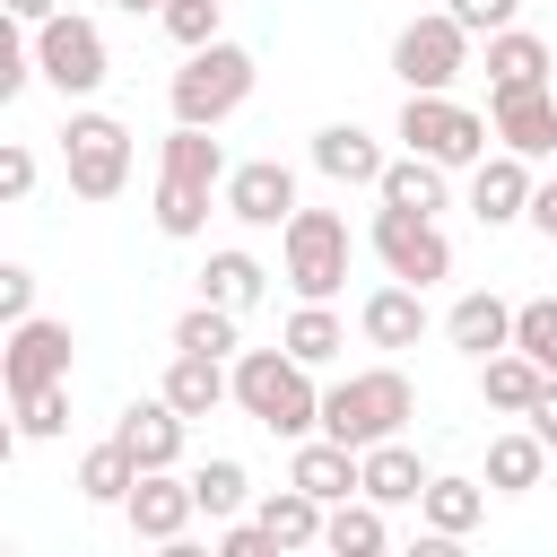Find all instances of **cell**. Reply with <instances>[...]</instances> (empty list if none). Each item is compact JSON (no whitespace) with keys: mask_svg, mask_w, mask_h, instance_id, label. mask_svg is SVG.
I'll return each instance as SVG.
<instances>
[{"mask_svg":"<svg viewBox=\"0 0 557 557\" xmlns=\"http://www.w3.org/2000/svg\"><path fill=\"white\" fill-rule=\"evenodd\" d=\"M531 226L557 244V183H540V191H531Z\"/></svg>","mask_w":557,"mask_h":557,"instance_id":"cell-41","label":"cell"},{"mask_svg":"<svg viewBox=\"0 0 557 557\" xmlns=\"http://www.w3.org/2000/svg\"><path fill=\"white\" fill-rule=\"evenodd\" d=\"M487 122H496V148L540 165L557 148V87H487Z\"/></svg>","mask_w":557,"mask_h":557,"instance_id":"cell-14","label":"cell"},{"mask_svg":"<svg viewBox=\"0 0 557 557\" xmlns=\"http://www.w3.org/2000/svg\"><path fill=\"white\" fill-rule=\"evenodd\" d=\"M26 313H35V270L0 261V322H26Z\"/></svg>","mask_w":557,"mask_h":557,"instance_id":"cell-37","label":"cell"},{"mask_svg":"<svg viewBox=\"0 0 557 557\" xmlns=\"http://www.w3.org/2000/svg\"><path fill=\"white\" fill-rule=\"evenodd\" d=\"M9 9V26H44V17H61V0H0Z\"/></svg>","mask_w":557,"mask_h":557,"instance_id":"cell-42","label":"cell"},{"mask_svg":"<svg viewBox=\"0 0 557 557\" xmlns=\"http://www.w3.org/2000/svg\"><path fill=\"white\" fill-rule=\"evenodd\" d=\"M522 426H540V435H548V453H557V374L540 383V400L522 409Z\"/></svg>","mask_w":557,"mask_h":557,"instance_id":"cell-40","label":"cell"},{"mask_svg":"<svg viewBox=\"0 0 557 557\" xmlns=\"http://www.w3.org/2000/svg\"><path fill=\"white\" fill-rule=\"evenodd\" d=\"M70 366H78L70 322H52V313L9 322V348H0V383H9V400H17V392H35V383H70Z\"/></svg>","mask_w":557,"mask_h":557,"instance_id":"cell-11","label":"cell"},{"mask_svg":"<svg viewBox=\"0 0 557 557\" xmlns=\"http://www.w3.org/2000/svg\"><path fill=\"white\" fill-rule=\"evenodd\" d=\"M444 339L479 366V357H496V348H513V305L505 296H487V287H470V296H453V313H444Z\"/></svg>","mask_w":557,"mask_h":557,"instance_id":"cell-19","label":"cell"},{"mask_svg":"<svg viewBox=\"0 0 557 557\" xmlns=\"http://www.w3.org/2000/svg\"><path fill=\"white\" fill-rule=\"evenodd\" d=\"M383 165H392V157H383V139H374L366 122H322V131H313V174H322V183L374 191V183H383Z\"/></svg>","mask_w":557,"mask_h":557,"instance_id":"cell-15","label":"cell"},{"mask_svg":"<svg viewBox=\"0 0 557 557\" xmlns=\"http://www.w3.org/2000/svg\"><path fill=\"white\" fill-rule=\"evenodd\" d=\"M278 339H287V348H296V357H305V366L322 374V366H331V357L348 348V322H339L331 305H313V296H296V313H287V331H278Z\"/></svg>","mask_w":557,"mask_h":557,"instance_id":"cell-31","label":"cell"},{"mask_svg":"<svg viewBox=\"0 0 557 557\" xmlns=\"http://www.w3.org/2000/svg\"><path fill=\"white\" fill-rule=\"evenodd\" d=\"M61 174H70L78 200H122V183H131V122L78 104L61 122Z\"/></svg>","mask_w":557,"mask_h":557,"instance_id":"cell-8","label":"cell"},{"mask_svg":"<svg viewBox=\"0 0 557 557\" xmlns=\"http://www.w3.org/2000/svg\"><path fill=\"white\" fill-rule=\"evenodd\" d=\"M470 26L453 17V9H426V17H409L400 35H392V78L418 96V87H453L461 70H470Z\"/></svg>","mask_w":557,"mask_h":557,"instance_id":"cell-9","label":"cell"},{"mask_svg":"<svg viewBox=\"0 0 557 557\" xmlns=\"http://www.w3.org/2000/svg\"><path fill=\"white\" fill-rule=\"evenodd\" d=\"M487 139H496V122L470 113L453 87H418V96L400 104V148H418V157H435V165H453V174H470V165L487 157Z\"/></svg>","mask_w":557,"mask_h":557,"instance_id":"cell-5","label":"cell"},{"mask_svg":"<svg viewBox=\"0 0 557 557\" xmlns=\"http://www.w3.org/2000/svg\"><path fill=\"white\" fill-rule=\"evenodd\" d=\"M174 348H200V357H235V348H244V313H235V305H209V296H200V305H191V313L174 322Z\"/></svg>","mask_w":557,"mask_h":557,"instance_id":"cell-33","label":"cell"},{"mask_svg":"<svg viewBox=\"0 0 557 557\" xmlns=\"http://www.w3.org/2000/svg\"><path fill=\"white\" fill-rule=\"evenodd\" d=\"M278 278L313 305H331L348 287V218L339 209H296L278 226Z\"/></svg>","mask_w":557,"mask_h":557,"instance_id":"cell-6","label":"cell"},{"mask_svg":"<svg viewBox=\"0 0 557 557\" xmlns=\"http://www.w3.org/2000/svg\"><path fill=\"white\" fill-rule=\"evenodd\" d=\"M191 513H200V496H191V479H174V470H139V487H131V505H122L131 540H148V548H183Z\"/></svg>","mask_w":557,"mask_h":557,"instance_id":"cell-13","label":"cell"},{"mask_svg":"<svg viewBox=\"0 0 557 557\" xmlns=\"http://www.w3.org/2000/svg\"><path fill=\"white\" fill-rule=\"evenodd\" d=\"M418 418V392H409V374L400 366H366V374H339V383H322V435H339V444H383V435H400Z\"/></svg>","mask_w":557,"mask_h":557,"instance_id":"cell-3","label":"cell"},{"mask_svg":"<svg viewBox=\"0 0 557 557\" xmlns=\"http://www.w3.org/2000/svg\"><path fill=\"white\" fill-rule=\"evenodd\" d=\"M513 348H522V357H540V366L557 374V296L513 305Z\"/></svg>","mask_w":557,"mask_h":557,"instance_id":"cell-36","label":"cell"},{"mask_svg":"<svg viewBox=\"0 0 557 557\" xmlns=\"http://www.w3.org/2000/svg\"><path fill=\"white\" fill-rule=\"evenodd\" d=\"M157 17H165V35H174L183 52H200V44H218V26H226V0H165Z\"/></svg>","mask_w":557,"mask_h":557,"instance_id":"cell-35","label":"cell"},{"mask_svg":"<svg viewBox=\"0 0 557 557\" xmlns=\"http://www.w3.org/2000/svg\"><path fill=\"white\" fill-rule=\"evenodd\" d=\"M426 479H435V470H426V461H418L400 435L366 444V496H374L383 513H392V505H418V496H426Z\"/></svg>","mask_w":557,"mask_h":557,"instance_id":"cell-25","label":"cell"},{"mask_svg":"<svg viewBox=\"0 0 557 557\" xmlns=\"http://www.w3.org/2000/svg\"><path fill=\"white\" fill-rule=\"evenodd\" d=\"M113 9H131V17H148V9H165V0H113Z\"/></svg>","mask_w":557,"mask_h":557,"instance_id":"cell-43","label":"cell"},{"mask_svg":"<svg viewBox=\"0 0 557 557\" xmlns=\"http://www.w3.org/2000/svg\"><path fill=\"white\" fill-rule=\"evenodd\" d=\"M26 191H35V148L9 139V148H0V200H26Z\"/></svg>","mask_w":557,"mask_h":557,"instance_id":"cell-38","label":"cell"},{"mask_svg":"<svg viewBox=\"0 0 557 557\" xmlns=\"http://www.w3.org/2000/svg\"><path fill=\"white\" fill-rule=\"evenodd\" d=\"M374 200H392V209H453V165H435V157H418V148H400L392 165H383V183H374Z\"/></svg>","mask_w":557,"mask_h":557,"instance_id":"cell-22","label":"cell"},{"mask_svg":"<svg viewBox=\"0 0 557 557\" xmlns=\"http://www.w3.org/2000/svg\"><path fill=\"white\" fill-rule=\"evenodd\" d=\"M218 209H226L235 226H287L305 200H296V174H287L278 157H244V165H226V191H218Z\"/></svg>","mask_w":557,"mask_h":557,"instance_id":"cell-12","label":"cell"},{"mask_svg":"<svg viewBox=\"0 0 557 557\" xmlns=\"http://www.w3.org/2000/svg\"><path fill=\"white\" fill-rule=\"evenodd\" d=\"M191 496H200V513H209V522H235V513L252 505V470H244L235 453H209V461L191 470Z\"/></svg>","mask_w":557,"mask_h":557,"instance_id":"cell-32","label":"cell"},{"mask_svg":"<svg viewBox=\"0 0 557 557\" xmlns=\"http://www.w3.org/2000/svg\"><path fill=\"white\" fill-rule=\"evenodd\" d=\"M487 479H461V470H435L426 479V496H418V513H426V531H444V540H470L479 522H487Z\"/></svg>","mask_w":557,"mask_h":557,"instance_id":"cell-21","label":"cell"},{"mask_svg":"<svg viewBox=\"0 0 557 557\" xmlns=\"http://www.w3.org/2000/svg\"><path fill=\"white\" fill-rule=\"evenodd\" d=\"M235 409L252 418V426H270L278 444H305V435H322V383H313V366L278 339V348H235Z\"/></svg>","mask_w":557,"mask_h":557,"instance_id":"cell-1","label":"cell"},{"mask_svg":"<svg viewBox=\"0 0 557 557\" xmlns=\"http://www.w3.org/2000/svg\"><path fill=\"white\" fill-rule=\"evenodd\" d=\"M444 9H453L470 35H496V26H513V9H522V0H444Z\"/></svg>","mask_w":557,"mask_h":557,"instance_id":"cell-39","label":"cell"},{"mask_svg":"<svg viewBox=\"0 0 557 557\" xmlns=\"http://www.w3.org/2000/svg\"><path fill=\"white\" fill-rule=\"evenodd\" d=\"M131 487H139V453L122 435H104V444L78 453V496L87 505H131Z\"/></svg>","mask_w":557,"mask_h":557,"instance_id":"cell-28","label":"cell"},{"mask_svg":"<svg viewBox=\"0 0 557 557\" xmlns=\"http://www.w3.org/2000/svg\"><path fill=\"white\" fill-rule=\"evenodd\" d=\"M548 70H557L548 35H531V26H496L487 35V87H548Z\"/></svg>","mask_w":557,"mask_h":557,"instance_id":"cell-24","label":"cell"},{"mask_svg":"<svg viewBox=\"0 0 557 557\" xmlns=\"http://www.w3.org/2000/svg\"><path fill=\"white\" fill-rule=\"evenodd\" d=\"M261 287H270V270H261L244 244L209 252V270H200V296H209V305H235V313H252V305H261Z\"/></svg>","mask_w":557,"mask_h":557,"instance_id":"cell-30","label":"cell"},{"mask_svg":"<svg viewBox=\"0 0 557 557\" xmlns=\"http://www.w3.org/2000/svg\"><path fill=\"white\" fill-rule=\"evenodd\" d=\"M366 244H374V261L392 270V278H409V287H435V278H453V235L426 218V209H374V226H366Z\"/></svg>","mask_w":557,"mask_h":557,"instance_id":"cell-10","label":"cell"},{"mask_svg":"<svg viewBox=\"0 0 557 557\" xmlns=\"http://www.w3.org/2000/svg\"><path fill=\"white\" fill-rule=\"evenodd\" d=\"M157 392H165L183 418H209V409L235 400V366H226V357H200V348H174V366H165Z\"/></svg>","mask_w":557,"mask_h":557,"instance_id":"cell-20","label":"cell"},{"mask_svg":"<svg viewBox=\"0 0 557 557\" xmlns=\"http://www.w3.org/2000/svg\"><path fill=\"white\" fill-rule=\"evenodd\" d=\"M540 383H548V366H540V357H522V348L479 357V400H487V409H505V418H522V409L540 400Z\"/></svg>","mask_w":557,"mask_h":557,"instance_id":"cell-26","label":"cell"},{"mask_svg":"<svg viewBox=\"0 0 557 557\" xmlns=\"http://www.w3.org/2000/svg\"><path fill=\"white\" fill-rule=\"evenodd\" d=\"M531 157H513V148H496V157H479L470 165V218L479 226H513V218H531Z\"/></svg>","mask_w":557,"mask_h":557,"instance_id":"cell-16","label":"cell"},{"mask_svg":"<svg viewBox=\"0 0 557 557\" xmlns=\"http://www.w3.org/2000/svg\"><path fill=\"white\" fill-rule=\"evenodd\" d=\"M252 513H261V531H270L278 548H322V522H331V505H322V496H305L296 479H287V487H270Z\"/></svg>","mask_w":557,"mask_h":557,"instance_id":"cell-27","label":"cell"},{"mask_svg":"<svg viewBox=\"0 0 557 557\" xmlns=\"http://www.w3.org/2000/svg\"><path fill=\"white\" fill-rule=\"evenodd\" d=\"M252 78H261V61L244 52V44H200V52H183V70H174V87H165V104H174V122H200V131H218V122H235L244 104H252Z\"/></svg>","mask_w":557,"mask_h":557,"instance_id":"cell-4","label":"cell"},{"mask_svg":"<svg viewBox=\"0 0 557 557\" xmlns=\"http://www.w3.org/2000/svg\"><path fill=\"white\" fill-rule=\"evenodd\" d=\"M113 435L139 453V470H174V461H183V435H191V418H183V409L157 392V400H131V409L113 418Z\"/></svg>","mask_w":557,"mask_h":557,"instance_id":"cell-18","label":"cell"},{"mask_svg":"<svg viewBox=\"0 0 557 557\" xmlns=\"http://www.w3.org/2000/svg\"><path fill=\"white\" fill-rule=\"evenodd\" d=\"M540 479H548V435H540V426L487 435V487H496V496H531Z\"/></svg>","mask_w":557,"mask_h":557,"instance_id":"cell-23","label":"cell"},{"mask_svg":"<svg viewBox=\"0 0 557 557\" xmlns=\"http://www.w3.org/2000/svg\"><path fill=\"white\" fill-rule=\"evenodd\" d=\"M70 426V383H35V392H17V435L26 444H52Z\"/></svg>","mask_w":557,"mask_h":557,"instance_id":"cell-34","label":"cell"},{"mask_svg":"<svg viewBox=\"0 0 557 557\" xmlns=\"http://www.w3.org/2000/svg\"><path fill=\"white\" fill-rule=\"evenodd\" d=\"M226 191V148L200 131V122H174L165 131V148H157V235H174V244H191L200 226H209V200Z\"/></svg>","mask_w":557,"mask_h":557,"instance_id":"cell-2","label":"cell"},{"mask_svg":"<svg viewBox=\"0 0 557 557\" xmlns=\"http://www.w3.org/2000/svg\"><path fill=\"white\" fill-rule=\"evenodd\" d=\"M383 540H392V522H383L374 496H339L331 522H322V548L331 557H383Z\"/></svg>","mask_w":557,"mask_h":557,"instance_id":"cell-29","label":"cell"},{"mask_svg":"<svg viewBox=\"0 0 557 557\" xmlns=\"http://www.w3.org/2000/svg\"><path fill=\"white\" fill-rule=\"evenodd\" d=\"M357 339H366V348H418V339H426V287L383 278V287L357 305Z\"/></svg>","mask_w":557,"mask_h":557,"instance_id":"cell-17","label":"cell"},{"mask_svg":"<svg viewBox=\"0 0 557 557\" xmlns=\"http://www.w3.org/2000/svg\"><path fill=\"white\" fill-rule=\"evenodd\" d=\"M35 78L61 96V104H87L104 78H113V52H104V26L96 17H44L35 26Z\"/></svg>","mask_w":557,"mask_h":557,"instance_id":"cell-7","label":"cell"}]
</instances>
